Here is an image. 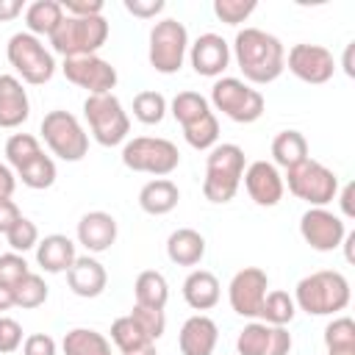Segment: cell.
Here are the masks:
<instances>
[{"instance_id": "35", "label": "cell", "mask_w": 355, "mask_h": 355, "mask_svg": "<svg viewBox=\"0 0 355 355\" xmlns=\"http://www.w3.org/2000/svg\"><path fill=\"white\" fill-rule=\"evenodd\" d=\"M169 111H172V116L180 122V128H186V125H191L194 119H200L202 114H208L211 105H208V100H205L200 92H178V94L172 97V103H169Z\"/></svg>"}, {"instance_id": "23", "label": "cell", "mask_w": 355, "mask_h": 355, "mask_svg": "<svg viewBox=\"0 0 355 355\" xmlns=\"http://www.w3.org/2000/svg\"><path fill=\"white\" fill-rule=\"evenodd\" d=\"M78 252H75V241L64 233H50L44 239H39L36 244V263L50 272V275H61L75 263Z\"/></svg>"}, {"instance_id": "22", "label": "cell", "mask_w": 355, "mask_h": 355, "mask_svg": "<svg viewBox=\"0 0 355 355\" xmlns=\"http://www.w3.org/2000/svg\"><path fill=\"white\" fill-rule=\"evenodd\" d=\"M116 241V219L108 211H89L78 222V244L89 252H105Z\"/></svg>"}, {"instance_id": "11", "label": "cell", "mask_w": 355, "mask_h": 355, "mask_svg": "<svg viewBox=\"0 0 355 355\" xmlns=\"http://www.w3.org/2000/svg\"><path fill=\"white\" fill-rule=\"evenodd\" d=\"M189 55V31L183 22L166 17L158 19L150 31V47H147V58L150 67L161 75H175L183 61Z\"/></svg>"}, {"instance_id": "33", "label": "cell", "mask_w": 355, "mask_h": 355, "mask_svg": "<svg viewBox=\"0 0 355 355\" xmlns=\"http://www.w3.org/2000/svg\"><path fill=\"white\" fill-rule=\"evenodd\" d=\"M183 139L194 150H211V147H216V139H219V119H216V114L208 111L200 119H194L191 125H186L183 128Z\"/></svg>"}, {"instance_id": "30", "label": "cell", "mask_w": 355, "mask_h": 355, "mask_svg": "<svg viewBox=\"0 0 355 355\" xmlns=\"http://www.w3.org/2000/svg\"><path fill=\"white\" fill-rule=\"evenodd\" d=\"M64 19V8L58 0H36L25 8V25H28V33L33 36H47L58 28V22Z\"/></svg>"}, {"instance_id": "32", "label": "cell", "mask_w": 355, "mask_h": 355, "mask_svg": "<svg viewBox=\"0 0 355 355\" xmlns=\"http://www.w3.org/2000/svg\"><path fill=\"white\" fill-rule=\"evenodd\" d=\"M11 294H14V308H25V311H31V308L44 305L50 291H47V283H44L42 275L28 272L17 286H11Z\"/></svg>"}, {"instance_id": "10", "label": "cell", "mask_w": 355, "mask_h": 355, "mask_svg": "<svg viewBox=\"0 0 355 355\" xmlns=\"http://www.w3.org/2000/svg\"><path fill=\"white\" fill-rule=\"evenodd\" d=\"M39 133L44 139V144L50 147L53 155H58L61 161H80L86 153H89V133L83 130L80 119L69 111H47L42 125H39Z\"/></svg>"}, {"instance_id": "25", "label": "cell", "mask_w": 355, "mask_h": 355, "mask_svg": "<svg viewBox=\"0 0 355 355\" xmlns=\"http://www.w3.org/2000/svg\"><path fill=\"white\" fill-rule=\"evenodd\" d=\"M166 258L178 266H197L205 258V236L194 227H178L166 239Z\"/></svg>"}, {"instance_id": "31", "label": "cell", "mask_w": 355, "mask_h": 355, "mask_svg": "<svg viewBox=\"0 0 355 355\" xmlns=\"http://www.w3.org/2000/svg\"><path fill=\"white\" fill-rule=\"evenodd\" d=\"M297 316V305H294V297L288 291H266L263 297V305H261V322L266 324H275V327H286L291 324V319Z\"/></svg>"}, {"instance_id": "4", "label": "cell", "mask_w": 355, "mask_h": 355, "mask_svg": "<svg viewBox=\"0 0 355 355\" xmlns=\"http://www.w3.org/2000/svg\"><path fill=\"white\" fill-rule=\"evenodd\" d=\"M108 19L100 17H67L58 22V28L50 33V47L61 58H78V55H97V50L108 42Z\"/></svg>"}, {"instance_id": "27", "label": "cell", "mask_w": 355, "mask_h": 355, "mask_svg": "<svg viewBox=\"0 0 355 355\" xmlns=\"http://www.w3.org/2000/svg\"><path fill=\"white\" fill-rule=\"evenodd\" d=\"M308 158V139L300 130H280L272 139V161L275 166L291 169Z\"/></svg>"}, {"instance_id": "26", "label": "cell", "mask_w": 355, "mask_h": 355, "mask_svg": "<svg viewBox=\"0 0 355 355\" xmlns=\"http://www.w3.org/2000/svg\"><path fill=\"white\" fill-rule=\"evenodd\" d=\"M178 200H180V189L169 178H153L139 191V208L150 216H164V214L175 211Z\"/></svg>"}, {"instance_id": "12", "label": "cell", "mask_w": 355, "mask_h": 355, "mask_svg": "<svg viewBox=\"0 0 355 355\" xmlns=\"http://www.w3.org/2000/svg\"><path fill=\"white\" fill-rule=\"evenodd\" d=\"M300 236L316 252H333L347 236V222L330 208H308L300 216Z\"/></svg>"}, {"instance_id": "2", "label": "cell", "mask_w": 355, "mask_h": 355, "mask_svg": "<svg viewBox=\"0 0 355 355\" xmlns=\"http://www.w3.org/2000/svg\"><path fill=\"white\" fill-rule=\"evenodd\" d=\"M349 280L336 269L311 272L294 286V305L308 316H336L349 305Z\"/></svg>"}, {"instance_id": "46", "label": "cell", "mask_w": 355, "mask_h": 355, "mask_svg": "<svg viewBox=\"0 0 355 355\" xmlns=\"http://www.w3.org/2000/svg\"><path fill=\"white\" fill-rule=\"evenodd\" d=\"M67 17H100L103 14V0H64L61 3Z\"/></svg>"}, {"instance_id": "34", "label": "cell", "mask_w": 355, "mask_h": 355, "mask_svg": "<svg viewBox=\"0 0 355 355\" xmlns=\"http://www.w3.org/2000/svg\"><path fill=\"white\" fill-rule=\"evenodd\" d=\"M55 175H58V169H55V161L50 158V155H39V158H33L31 164H25L22 169H17V178L22 180V186H28V189H50L53 183H55Z\"/></svg>"}, {"instance_id": "5", "label": "cell", "mask_w": 355, "mask_h": 355, "mask_svg": "<svg viewBox=\"0 0 355 355\" xmlns=\"http://www.w3.org/2000/svg\"><path fill=\"white\" fill-rule=\"evenodd\" d=\"M83 116L89 122L92 139L103 147H116L122 141H128L130 133V116L122 108L119 97L111 94H89L83 100Z\"/></svg>"}, {"instance_id": "6", "label": "cell", "mask_w": 355, "mask_h": 355, "mask_svg": "<svg viewBox=\"0 0 355 355\" xmlns=\"http://www.w3.org/2000/svg\"><path fill=\"white\" fill-rule=\"evenodd\" d=\"M283 186H288V191L311 208H327V202H333L338 194V175L322 161L305 158L302 164L286 169Z\"/></svg>"}, {"instance_id": "44", "label": "cell", "mask_w": 355, "mask_h": 355, "mask_svg": "<svg viewBox=\"0 0 355 355\" xmlns=\"http://www.w3.org/2000/svg\"><path fill=\"white\" fill-rule=\"evenodd\" d=\"M22 347V327L17 319L0 313V355H11Z\"/></svg>"}, {"instance_id": "49", "label": "cell", "mask_w": 355, "mask_h": 355, "mask_svg": "<svg viewBox=\"0 0 355 355\" xmlns=\"http://www.w3.org/2000/svg\"><path fill=\"white\" fill-rule=\"evenodd\" d=\"M17 189V172L8 164H0V200H11Z\"/></svg>"}, {"instance_id": "48", "label": "cell", "mask_w": 355, "mask_h": 355, "mask_svg": "<svg viewBox=\"0 0 355 355\" xmlns=\"http://www.w3.org/2000/svg\"><path fill=\"white\" fill-rule=\"evenodd\" d=\"M19 216H22V211H19V205H17L14 200H0V233H3V236L11 230V225H14Z\"/></svg>"}, {"instance_id": "37", "label": "cell", "mask_w": 355, "mask_h": 355, "mask_svg": "<svg viewBox=\"0 0 355 355\" xmlns=\"http://www.w3.org/2000/svg\"><path fill=\"white\" fill-rule=\"evenodd\" d=\"M111 341H114V347H116L119 352H130V349H139V347H144V344H155V341H150V338L141 333V327L130 319V313L111 322Z\"/></svg>"}, {"instance_id": "41", "label": "cell", "mask_w": 355, "mask_h": 355, "mask_svg": "<svg viewBox=\"0 0 355 355\" xmlns=\"http://www.w3.org/2000/svg\"><path fill=\"white\" fill-rule=\"evenodd\" d=\"M130 319L141 327V333L150 341H158L164 336V330H166V313H164V308H144V305H136L133 302Z\"/></svg>"}, {"instance_id": "53", "label": "cell", "mask_w": 355, "mask_h": 355, "mask_svg": "<svg viewBox=\"0 0 355 355\" xmlns=\"http://www.w3.org/2000/svg\"><path fill=\"white\" fill-rule=\"evenodd\" d=\"M122 355H158V352H155V344H144V347L130 349V352H122Z\"/></svg>"}, {"instance_id": "38", "label": "cell", "mask_w": 355, "mask_h": 355, "mask_svg": "<svg viewBox=\"0 0 355 355\" xmlns=\"http://www.w3.org/2000/svg\"><path fill=\"white\" fill-rule=\"evenodd\" d=\"M327 352H352L355 349V322L349 316H333L324 327Z\"/></svg>"}, {"instance_id": "54", "label": "cell", "mask_w": 355, "mask_h": 355, "mask_svg": "<svg viewBox=\"0 0 355 355\" xmlns=\"http://www.w3.org/2000/svg\"><path fill=\"white\" fill-rule=\"evenodd\" d=\"M344 69H347V75H352V44H347V53H344Z\"/></svg>"}, {"instance_id": "28", "label": "cell", "mask_w": 355, "mask_h": 355, "mask_svg": "<svg viewBox=\"0 0 355 355\" xmlns=\"http://www.w3.org/2000/svg\"><path fill=\"white\" fill-rule=\"evenodd\" d=\"M64 355H111V341L92 327H72L61 341Z\"/></svg>"}, {"instance_id": "17", "label": "cell", "mask_w": 355, "mask_h": 355, "mask_svg": "<svg viewBox=\"0 0 355 355\" xmlns=\"http://www.w3.org/2000/svg\"><path fill=\"white\" fill-rule=\"evenodd\" d=\"M241 183L250 194V200L261 208H272L283 200V175L277 172V166L272 161H252L247 164L244 175H241Z\"/></svg>"}, {"instance_id": "7", "label": "cell", "mask_w": 355, "mask_h": 355, "mask_svg": "<svg viewBox=\"0 0 355 355\" xmlns=\"http://www.w3.org/2000/svg\"><path fill=\"white\" fill-rule=\"evenodd\" d=\"M6 58L14 67V72L25 83H31V86H42V83H47L55 75V58H53V53L42 44L39 36H33L28 31H19V33H14L8 39Z\"/></svg>"}, {"instance_id": "21", "label": "cell", "mask_w": 355, "mask_h": 355, "mask_svg": "<svg viewBox=\"0 0 355 355\" xmlns=\"http://www.w3.org/2000/svg\"><path fill=\"white\" fill-rule=\"evenodd\" d=\"M31 100L17 75H0V128L11 130L28 122Z\"/></svg>"}, {"instance_id": "52", "label": "cell", "mask_w": 355, "mask_h": 355, "mask_svg": "<svg viewBox=\"0 0 355 355\" xmlns=\"http://www.w3.org/2000/svg\"><path fill=\"white\" fill-rule=\"evenodd\" d=\"M8 308H14V294H11V288H8V286H3V283H0V313H3V311H8Z\"/></svg>"}, {"instance_id": "51", "label": "cell", "mask_w": 355, "mask_h": 355, "mask_svg": "<svg viewBox=\"0 0 355 355\" xmlns=\"http://www.w3.org/2000/svg\"><path fill=\"white\" fill-rule=\"evenodd\" d=\"M25 11L22 0H0V22H11Z\"/></svg>"}, {"instance_id": "14", "label": "cell", "mask_w": 355, "mask_h": 355, "mask_svg": "<svg viewBox=\"0 0 355 355\" xmlns=\"http://www.w3.org/2000/svg\"><path fill=\"white\" fill-rule=\"evenodd\" d=\"M269 288V277L263 269L258 266H244L233 275L230 286H227V302L230 308L244 316V319H258L261 316V305Z\"/></svg>"}, {"instance_id": "8", "label": "cell", "mask_w": 355, "mask_h": 355, "mask_svg": "<svg viewBox=\"0 0 355 355\" xmlns=\"http://www.w3.org/2000/svg\"><path fill=\"white\" fill-rule=\"evenodd\" d=\"M211 105L216 111H222V116L239 122V125H250L255 119H261L266 103L263 94L258 89H252L247 80L241 78H216L211 86Z\"/></svg>"}, {"instance_id": "40", "label": "cell", "mask_w": 355, "mask_h": 355, "mask_svg": "<svg viewBox=\"0 0 355 355\" xmlns=\"http://www.w3.org/2000/svg\"><path fill=\"white\" fill-rule=\"evenodd\" d=\"M6 241H8V247H11V252H28V250H36V244H39V227H36V222H31L28 216H19L14 225H11V230L6 233Z\"/></svg>"}, {"instance_id": "24", "label": "cell", "mask_w": 355, "mask_h": 355, "mask_svg": "<svg viewBox=\"0 0 355 355\" xmlns=\"http://www.w3.org/2000/svg\"><path fill=\"white\" fill-rule=\"evenodd\" d=\"M222 297V286L214 272L208 269H194L183 280V300L194 311H211Z\"/></svg>"}, {"instance_id": "45", "label": "cell", "mask_w": 355, "mask_h": 355, "mask_svg": "<svg viewBox=\"0 0 355 355\" xmlns=\"http://www.w3.org/2000/svg\"><path fill=\"white\" fill-rule=\"evenodd\" d=\"M22 355H58V344L47 333H31L22 341Z\"/></svg>"}, {"instance_id": "13", "label": "cell", "mask_w": 355, "mask_h": 355, "mask_svg": "<svg viewBox=\"0 0 355 355\" xmlns=\"http://www.w3.org/2000/svg\"><path fill=\"white\" fill-rule=\"evenodd\" d=\"M286 67L294 78H300L302 83L319 86L327 83L336 72V58L324 44H311V42H300L288 50L286 55Z\"/></svg>"}, {"instance_id": "19", "label": "cell", "mask_w": 355, "mask_h": 355, "mask_svg": "<svg viewBox=\"0 0 355 355\" xmlns=\"http://www.w3.org/2000/svg\"><path fill=\"white\" fill-rule=\"evenodd\" d=\"M219 341V327L211 316L205 313H194L183 322L180 333H178V347L180 355H214Z\"/></svg>"}, {"instance_id": "18", "label": "cell", "mask_w": 355, "mask_h": 355, "mask_svg": "<svg viewBox=\"0 0 355 355\" xmlns=\"http://www.w3.org/2000/svg\"><path fill=\"white\" fill-rule=\"evenodd\" d=\"M189 61L197 75L219 78L230 64V44L219 33H202L189 44Z\"/></svg>"}, {"instance_id": "43", "label": "cell", "mask_w": 355, "mask_h": 355, "mask_svg": "<svg viewBox=\"0 0 355 355\" xmlns=\"http://www.w3.org/2000/svg\"><path fill=\"white\" fill-rule=\"evenodd\" d=\"M31 272V266H28V261H25V255H19V252H3L0 255V283L3 286H17L25 275Z\"/></svg>"}, {"instance_id": "36", "label": "cell", "mask_w": 355, "mask_h": 355, "mask_svg": "<svg viewBox=\"0 0 355 355\" xmlns=\"http://www.w3.org/2000/svg\"><path fill=\"white\" fill-rule=\"evenodd\" d=\"M39 155H42V144H39L36 136H31V133H11L8 136V141H6V161H8V166H14V172L22 169L25 164H31Z\"/></svg>"}, {"instance_id": "15", "label": "cell", "mask_w": 355, "mask_h": 355, "mask_svg": "<svg viewBox=\"0 0 355 355\" xmlns=\"http://www.w3.org/2000/svg\"><path fill=\"white\" fill-rule=\"evenodd\" d=\"M61 72L69 83H75L78 89H86L89 94H111V89L116 86V69L111 67V61L100 55L64 58Z\"/></svg>"}, {"instance_id": "47", "label": "cell", "mask_w": 355, "mask_h": 355, "mask_svg": "<svg viewBox=\"0 0 355 355\" xmlns=\"http://www.w3.org/2000/svg\"><path fill=\"white\" fill-rule=\"evenodd\" d=\"M164 0H125V11H130L139 19H153L155 14L164 11Z\"/></svg>"}, {"instance_id": "1", "label": "cell", "mask_w": 355, "mask_h": 355, "mask_svg": "<svg viewBox=\"0 0 355 355\" xmlns=\"http://www.w3.org/2000/svg\"><path fill=\"white\" fill-rule=\"evenodd\" d=\"M244 75L247 83H272L286 69V47L275 33H266L261 28H241L233 39L230 53Z\"/></svg>"}, {"instance_id": "39", "label": "cell", "mask_w": 355, "mask_h": 355, "mask_svg": "<svg viewBox=\"0 0 355 355\" xmlns=\"http://www.w3.org/2000/svg\"><path fill=\"white\" fill-rule=\"evenodd\" d=\"M166 97L161 92H139L133 97V116L141 122V125H158L164 116H166Z\"/></svg>"}, {"instance_id": "29", "label": "cell", "mask_w": 355, "mask_h": 355, "mask_svg": "<svg viewBox=\"0 0 355 355\" xmlns=\"http://www.w3.org/2000/svg\"><path fill=\"white\" fill-rule=\"evenodd\" d=\"M133 300H136V305H144V308H164L166 300H169L166 277L155 269L139 272V277L133 283Z\"/></svg>"}, {"instance_id": "3", "label": "cell", "mask_w": 355, "mask_h": 355, "mask_svg": "<svg viewBox=\"0 0 355 355\" xmlns=\"http://www.w3.org/2000/svg\"><path fill=\"white\" fill-rule=\"evenodd\" d=\"M244 169H247V158H244V150L239 144L222 141V144L211 147L208 158H205L202 197L208 202H216V205L230 202L241 186Z\"/></svg>"}, {"instance_id": "9", "label": "cell", "mask_w": 355, "mask_h": 355, "mask_svg": "<svg viewBox=\"0 0 355 355\" xmlns=\"http://www.w3.org/2000/svg\"><path fill=\"white\" fill-rule=\"evenodd\" d=\"M122 164L133 172H144L153 178H166L178 169L180 153L169 139L161 136H136L122 147Z\"/></svg>"}, {"instance_id": "20", "label": "cell", "mask_w": 355, "mask_h": 355, "mask_svg": "<svg viewBox=\"0 0 355 355\" xmlns=\"http://www.w3.org/2000/svg\"><path fill=\"white\" fill-rule=\"evenodd\" d=\"M67 283H69V291L83 297V300H92V297H100L105 291V283H108V272L105 266L92 258V255H78L75 263L67 269Z\"/></svg>"}, {"instance_id": "55", "label": "cell", "mask_w": 355, "mask_h": 355, "mask_svg": "<svg viewBox=\"0 0 355 355\" xmlns=\"http://www.w3.org/2000/svg\"><path fill=\"white\" fill-rule=\"evenodd\" d=\"M327 355H355V349L352 352H327Z\"/></svg>"}, {"instance_id": "16", "label": "cell", "mask_w": 355, "mask_h": 355, "mask_svg": "<svg viewBox=\"0 0 355 355\" xmlns=\"http://www.w3.org/2000/svg\"><path fill=\"white\" fill-rule=\"evenodd\" d=\"M291 347L294 341L286 327H275L261 319H252L250 324H244L236 338L239 355H288Z\"/></svg>"}, {"instance_id": "42", "label": "cell", "mask_w": 355, "mask_h": 355, "mask_svg": "<svg viewBox=\"0 0 355 355\" xmlns=\"http://www.w3.org/2000/svg\"><path fill=\"white\" fill-rule=\"evenodd\" d=\"M258 8L255 0H214V14L225 25H241Z\"/></svg>"}, {"instance_id": "50", "label": "cell", "mask_w": 355, "mask_h": 355, "mask_svg": "<svg viewBox=\"0 0 355 355\" xmlns=\"http://www.w3.org/2000/svg\"><path fill=\"white\" fill-rule=\"evenodd\" d=\"M352 194H355V186L352 183H347L344 189H338V202H341V219L347 222V219H352L355 216V208H352Z\"/></svg>"}]
</instances>
